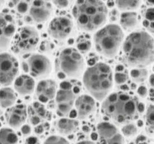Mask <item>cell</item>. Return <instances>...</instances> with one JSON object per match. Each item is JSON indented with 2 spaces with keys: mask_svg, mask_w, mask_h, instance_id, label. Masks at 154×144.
<instances>
[{
  "mask_svg": "<svg viewBox=\"0 0 154 144\" xmlns=\"http://www.w3.org/2000/svg\"><path fill=\"white\" fill-rule=\"evenodd\" d=\"M79 128V122L74 119L63 118L56 123L57 131L63 136H68L76 132Z\"/></svg>",
  "mask_w": 154,
  "mask_h": 144,
  "instance_id": "cell-19",
  "label": "cell"
},
{
  "mask_svg": "<svg viewBox=\"0 0 154 144\" xmlns=\"http://www.w3.org/2000/svg\"><path fill=\"white\" fill-rule=\"evenodd\" d=\"M76 144H96L95 143L91 141H82L77 143Z\"/></svg>",
  "mask_w": 154,
  "mask_h": 144,
  "instance_id": "cell-39",
  "label": "cell"
},
{
  "mask_svg": "<svg viewBox=\"0 0 154 144\" xmlns=\"http://www.w3.org/2000/svg\"><path fill=\"white\" fill-rule=\"evenodd\" d=\"M85 68L84 58L76 48H64L57 55L55 71L60 79L79 78L84 74Z\"/></svg>",
  "mask_w": 154,
  "mask_h": 144,
  "instance_id": "cell-6",
  "label": "cell"
},
{
  "mask_svg": "<svg viewBox=\"0 0 154 144\" xmlns=\"http://www.w3.org/2000/svg\"><path fill=\"white\" fill-rule=\"evenodd\" d=\"M17 96L14 90L11 87H5L0 89V107L9 108L16 102Z\"/></svg>",
  "mask_w": 154,
  "mask_h": 144,
  "instance_id": "cell-20",
  "label": "cell"
},
{
  "mask_svg": "<svg viewBox=\"0 0 154 144\" xmlns=\"http://www.w3.org/2000/svg\"><path fill=\"white\" fill-rule=\"evenodd\" d=\"M1 111L0 110V116H1Z\"/></svg>",
  "mask_w": 154,
  "mask_h": 144,
  "instance_id": "cell-45",
  "label": "cell"
},
{
  "mask_svg": "<svg viewBox=\"0 0 154 144\" xmlns=\"http://www.w3.org/2000/svg\"><path fill=\"white\" fill-rule=\"evenodd\" d=\"M131 77L134 82L137 83L144 82L148 77V71L147 69H133L131 71Z\"/></svg>",
  "mask_w": 154,
  "mask_h": 144,
  "instance_id": "cell-26",
  "label": "cell"
},
{
  "mask_svg": "<svg viewBox=\"0 0 154 144\" xmlns=\"http://www.w3.org/2000/svg\"><path fill=\"white\" fill-rule=\"evenodd\" d=\"M121 89H122L123 90H128V87L126 85H124V86H122Z\"/></svg>",
  "mask_w": 154,
  "mask_h": 144,
  "instance_id": "cell-41",
  "label": "cell"
},
{
  "mask_svg": "<svg viewBox=\"0 0 154 144\" xmlns=\"http://www.w3.org/2000/svg\"><path fill=\"white\" fill-rule=\"evenodd\" d=\"M77 118L84 119L94 113L96 110V104L94 99L88 95H82L79 96L75 101Z\"/></svg>",
  "mask_w": 154,
  "mask_h": 144,
  "instance_id": "cell-17",
  "label": "cell"
},
{
  "mask_svg": "<svg viewBox=\"0 0 154 144\" xmlns=\"http://www.w3.org/2000/svg\"><path fill=\"white\" fill-rule=\"evenodd\" d=\"M149 83L150 84V86L153 87H154V76L153 74H152L151 76H149Z\"/></svg>",
  "mask_w": 154,
  "mask_h": 144,
  "instance_id": "cell-37",
  "label": "cell"
},
{
  "mask_svg": "<svg viewBox=\"0 0 154 144\" xmlns=\"http://www.w3.org/2000/svg\"><path fill=\"white\" fill-rule=\"evenodd\" d=\"M18 137L16 133L11 128L0 129V144H17Z\"/></svg>",
  "mask_w": 154,
  "mask_h": 144,
  "instance_id": "cell-22",
  "label": "cell"
},
{
  "mask_svg": "<svg viewBox=\"0 0 154 144\" xmlns=\"http://www.w3.org/2000/svg\"><path fill=\"white\" fill-rule=\"evenodd\" d=\"M149 94H150V95H151L152 96H154V89H153L150 90Z\"/></svg>",
  "mask_w": 154,
  "mask_h": 144,
  "instance_id": "cell-42",
  "label": "cell"
},
{
  "mask_svg": "<svg viewBox=\"0 0 154 144\" xmlns=\"http://www.w3.org/2000/svg\"><path fill=\"white\" fill-rule=\"evenodd\" d=\"M137 93L141 98H146L147 96V94H148L147 87L144 86H141L137 90Z\"/></svg>",
  "mask_w": 154,
  "mask_h": 144,
  "instance_id": "cell-33",
  "label": "cell"
},
{
  "mask_svg": "<svg viewBox=\"0 0 154 144\" xmlns=\"http://www.w3.org/2000/svg\"><path fill=\"white\" fill-rule=\"evenodd\" d=\"M14 88L20 96H28L32 94L35 90V81L32 76L23 74L14 80Z\"/></svg>",
  "mask_w": 154,
  "mask_h": 144,
  "instance_id": "cell-18",
  "label": "cell"
},
{
  "mask_svg": "<svg viewBox=\"0 0 154 144\" xmlns=\"http://www.w3.org/2000/svg\"><path fill=\"white\" fill-rule=\"evenodd\" d=\"M73 22L69 16H60L54 18L49 23L48 31L54 39L63 40L72 34Z\"/></svg>",
  "mask_w": 154,
  "mask_h": 144,
  "instance_id": "cell-12",
  "label": "cell"
},
{
  "mask_svg": "<svg viewBox=\"0 0 154 144\" xmlns=\"http://www.w3.org/2000/svg\"><path fill=\"white\" fill-rule=\"evenodd\" d=\"M124 34L117 24H108L98 30L93 41L96 51L106 58L112 59L117 54L124 41Z\"/></svg>",
  "mask_w": 154,
  "mask_h": 144,
  "instance_id": "cell-5",
  "label": "cell"
},
{
  "mask_svg": "<svg viewBox=\"0 0 154 144\" xmlns=\"http://www.w3.org/2000/svg\"><path fill=\"white\" fill-rule=\"evenodd\" d=\"M117 8L124 12H132L140 7V1H115Z\"/></svg>",
  "mask_w": 154,
  "mask_h": 144,
  "instance_id": "cell-25",
  "label": "cell"
},
{
  "mask_svg": "<svg viewBox=\"0 0 154 144\" xmlns=\"http://www.w3.org/2000/svg\"><path fill=\"white\" fill-rule=\"evenodd\" d=\"M138 111L139 113H143L144 111V104L143 103H139V106H138Z\"/></svg>",
  "mask_w": 154,
  "mask_h": 144,
  "instance_id": "cell-38",
  "label": "cell"
},
{
  "mask_svg": "<svg viewBox=\"0 0 154 144\" xmlns=\"http://www.w3.org/2000/svg\"><path fill=\"white\" fill-rule=\"evenodd\" d=\"M21 131L24 136H29L31 133V128L28 125H24L21 126Z\"/></svg>",
  "mask_w": 154,
  "mask_h": 144,
  "instance_id": "cell-34",
  "label": "cell"
},
{
  "mask_svg": "<svg viewBox=\"0 0 154 144\" xmlns=\"http://www.w3.org/2000/svg\"><path fill=\"white\" fill-rule=\"evenodd\" d=\"M144 27L151 34L154 32V9L153 7H147L143 13Z\"/></svg>",
  "mask_w": 154,
  "mask_h": 144,
  "instance_id": "cell-23",
  "label": "cell"
},
{
  "mask_svg": "<svg viewBox=\"0 0 154 144\" xmlns=\"http://www.w3.org/2000/svg\"><path fill=\"white\" fill-rule=\"evenodd\" d=\"M114 80L117 84H122L128 80V75L124 72L117 71L114 75Z\"/></svg>",
  "mask_w": 154,
  "mask_h": 144,
  "instance_id": "cell-31",
  "label": "cell"
},
{
  "mask_svg": "<svg viewBox=\"0 0 154 144\" xmlns=\"http://www.w3.org/2000/svg\"><path fill=\"white\" fill-rule=\"evenodd\" d=\"M139 102L136 98L124 92L114 93L103 100L102 113L117 124H127L137 117Z\"/></svg>",
  "mask_w": 154,
  "mask_h": 144,
  "instance_id": "cell-3",
  "label": "cell"
},
{
  "mask_svg": "<svg viewBox=\"0 0 154 144\" xmlns=\"http://www.w3.org/2000/svg\"><path fill=\"white\" fill-rule=\"evenodd\" d=\"M23 69L37 79H45L49 77L52 71V65L49 58L41 54L30 55L23 63Z\"/></svg>",
  "mask_w": 154,
  "mask_h": 144,
  "instance_id": "cell-8",
  "label": "cell"
},
{
  "mask_svg": "<svg viewBox=\"0 0 154 144\" xmlns=\"http://www.w3.org/2000/svg\"><path fill=\"white\" fill-rule=\"evenodd\" d=\"M53 7L48 1H33L29 5L28 14L25 21L30 24H42L46 22L53 13Z\"/></svg>",
  "mask_w": 154,
  "mask_h": 144,
  "instance_id": "cell-11",
  "label": "cell"
},
{
  "mask_svg": "<svg viewBox=\"0 0 154 144\" xmlns=\"http://www.w3.org/2000/svg\"><path fill=\"white\" fill-rule=\"evenodd\" d=\"M83 82L91 97L101 102L112 89V70L107 64L98 62L86 69L83 74Z\"/></svg>",
  "mask_w": 154,
  "mask_h": 144,
  "instance_id": "cell-4",
  "label": "cell"
},
{
  "mask_svg": "<svg viewBox=\"0 0 154 144\" xmlns=\"http://www.w3.org/2000/svg\"><path fill=\"white\" fill-rule=\"evenodd\" d=\"M76 101V95L72 90V85L69 83L61 84V89L56 95V104L57 114L61 117L69 115Z\"/></svg>",
  "mask_w": 154,
  "mask_h": 144,
  "instance_id": "cell-10",
  "label": "cell"
},
{
  "mask_svg": "<svg viewBox=\"0 0 154 144\" xmlns=\"http://www.w3.org/2000/svg\"><path fill=\"white\" fill-rule=\"evenodd\" d=\"M122 45L123 60L128 66L140 69L154 62V39L146 32H132Z\"/></svg>",
  "mask_w": 154,
  "mask_h": 144,
  "instance_id": "cell-1",
  "label": "cell"
},
{
  "mask_svg": "<svg viewBox=\"0 0 154 144\" xmlns=\"http://www.w3.org/2000/svg\"><path fill=\"white\" fill-rule=\"evenodd\" d=\"M83 131H84V132H85V133H88L90 131V129L88 126H85L83 128Z\"/></svg>",
  "mask_w": 154,
  "mask_h": 144,
  "instance_id": "cell-40",
  "label": "cell"
},
{
  "mask_svg": "<svg viewBox=\"0 0 154 144\" xmlns=\"http://www.w3.org/2000/svg\"><path fill=\"white\" fill-rule=\"evenodd\" d=\"M16 32L13 17L6 12L0 13V51L7 50Z\"/></svg>",
  "mask_w": 154,
  "mask_h": 144,
  "instance_id": "cell-13",
  "label": "cell"
},
{
  "mask_svg": "<svg viewBox=\"0 0 154 144\" xmlns=\"http://www.w3.org/2000/svg\"><path fill=\"white\" fill-rule=\"evenodd\" d=\"M131 86V88H132V89H135L136 88V84H135L134 83H132Z\"/></svg>",
  "mask_w": 154,
  "mask_h": 144,
  "instance_id": "cell-44",
  "label": "cell"
},
{
  "mask_svg": "<svg viewBox=\"0 0 154 144\" xmlns=\"http://www.w3.org/2000/svg\"><path fill=\"white\" fill-rule=\"evenodd\" d=\"M137 128L136 125L132 123L127 124L122 128V134L128 137L134 136L137 133Z\"/></svg>",
  "mask_w": 154,
  "mask_h": 144,
  "instance_id": "cell-28",
  "label": "cell"
},
{
  "mask_svg": "<svg viewBox=\"0 0 154 144\" xmlns=\"http://www.w3.org/2000/svg\"><path fill=\"white\" fill-rule=\"evenodd\" d=\"M108 10L103 2L97 0L77 1L72 9V15L77 27L83 31L92 32L105 25Z\"/></svg>",
  "mask_w": 154,
  "mask_h": 144,
  "instance_id": "cell-2",
  "label": "cell"
},
{
  "mask_svg": "<svg viewBox=\"0 0 154 144\" xmlns=\"http://www.w3.org/2000/svg\"><path fill=\"white\" fill-rule=\"evenodd\" d=\"M29 5L30 4H29V1H19L16 6V10L18 13L21 14L26 13L28 12Z\"/></svg>",
  "mask_w": 154,
  "mask_h": 144,
  "instance_id": "cell-30",
  "label": "cell"
},
{
  "mask_svg": "<svg viewBox=\"0 0 154 144\" xmlns=\"http://www.w3.org/2000/svg\"><path fill=\"white\" fill-rule=\"evenodd\" d=\"M39 34L34 27H21L16 32L11 42V50L16 55H25L32 52L38 46Z\"/></svg>",
  "mask_w": 154,
  "mask_h": 144,
  "instance_id": "cell-7",
  "label": "cell"
},
{
  "mask_svg": "<svg viewBox=\"0 0 154 144\" xmlns=\"http://www.w3.org/2000/svg\"><path fill=\"white\" fill-rule=\"evenodd\" d=\"M35 131L36 133H37V134H42V133L43 132V128L41 125L38 126L36 128H35Z\"/></svg>",
  "mask_w": 154,
  "mask_h": 144,
  "instance_id": "cell-36",
  "label": "cell"
},
{
  "mask_svg": "<svg viewBox=\"0 0 154 144\" xmlns=\"http://www.w3.org/2000/svg\"><path fill=\"white\" fill-rule=\"evenodd\" d=\"M4 3H5V1H0V9L2 7Z\"/></svg>",
  "mask_w": 154,
  "mask_h": 144,
  "instance_id": "cell-43",
  "label": "cell"
},
{
  "mask_svg": "<svg viewBox=\"0 0 154 144\" xmlns=\"http://www.w3.org/2000/svg\"><path fill=\"white\" fill-rule=\"evenodd\" d=\"M19 71V63L14 55L7 52L0 53V87L11 85Z\"/></svg>",
  "mask_w": 154,
  "mask_h": 144,
  "instance_id": "cell-9",
  "label": "cell"
},
{
  "mask_svg": "<svg viewBox=\"0 0 154 144\" xmlns=\"http://www.w3.org/2000/svg\"><path fill=\"white\" fill-rule=\"evenodd\" d=\"M43 144H69V143L65 138L54 135L48 138Z\"/></svg>",
  "mask_w": 154,
  "mask_h": 144,
  "instance_id": "cell-29",
  "label": "cell"
},
{
  "mask_svg": "<svg viewBox=\"0 0 154 144\" xmlns=\"http://www.w3.org/2000/svg\"><path fill=\"white\" fill-rule=\"evenodd\" d=\"M120 24L122 28L128 32L133 31L137 26V14L134 12H123L120 17Z\"/></svg>",
  "mask_w": 154,
  "mask_h": 144,
  "instance_id": "cell-21",
  "label": "cell"
},
{
  "mask_svg": "<svg viewBox=\"0 0 154 144\" xmlns=\"http://www.w3.org/2000/svg\"><path fill=\"white\" fill-rule=\"evenodd\" d=\"M28 144H36L38 143V140L36 138L34 137H31L28 138L27 140Z\"/></svg>",
  "mask_w": 154,
  "mask_h": 144,
  "instance_id": "cell-35",
  "label": "cell"
},
{
  "mask_svg": "<svg viewBox=\"0 0 154 144\" xmlns=\"http://www.w3.org/2000/svg\"><path fill=\"white\" fill-rule=\"evenodd\" d=\"M146 126L148 132L152 135L154 130V107L152 104L148 106L146 116Z\"/></svg>",
  "mask_w": 154,
  "mask_h": 144,
  "instance_id": "cell-27",
  "label": "cell"
},
{
  "mask_svg": "<svg viewBox=\"0 0 154 144\" xmlns=\"http://www.w3.org/2000/svg\"><path fill=\"white\" fill-rule=\"evenodd\" d=\"M69 1H53L52 3L59 9H65L68 7L70 4Z\"/></svg>",
  "mask_w": 154,
  "mask_h": 144,
  "instance_id": "cell-32",
  "label": "cell"
},
{
  "mask_svg": "<svg viewBox=\"0 0 154 144\" xmlns=\"http://www.w3.org/2000/svg\"><path fill=\"white\" fill-rule=\"evenodd\" d=\"M76 44L77 47L76 49L81 54H85L91 49V41L89 37L87 36H79L77 39Z\"/></svg>",
  "mask_w": 154,
  "mask_h": 144,
  "instance_id": "cell-24",
  "label": "cell"
},
{
  "mask_svg": "<svg viewBox=\"0 0 154 144\" xmlns=\"http://www.w3.org/2000/svg\"><path fill=\"white\" fill-rule=\"evenodd\" d=\"M57 88V85L54 81L43 79L38 83L35 94L41 102L46 103L56 96Z\"/></svg>",
  "mask_w": 154,
  "mask_h": 144,
  "instance_id": "cell-16",
  "label": "cell"
},
{
  "mask_svg": "<svg viewBox=\"0 0 154 144\" xmlns=\"http://www.w3.org/2000/svg\"><path fill=\"white\" fill-rule=\"evenodd\" d=\"M27 118V109L24 104H17L8 108L5 112L8 125L14 129L21 127Z\"/></svg>",
  "mask_w": 154,
  "mask_h": 144,
  "instance_id": "cell-15",
  "label": "cell"
},
{
  "mask_svg": "<svg viewBox=\"0 0 154 144\" xmlns=\"http://www.w3.org/2000/svg\"><path fill=\"white\" fill-rule=\"evenodd\" d=\"M99 138L103 144H124L122 133L113 124L103 122L97 126Z\"/></svg>",
  "mask_w": 154,
  "mask_h": 144,
  "instance_id": "cell-14",
  "label": "cell"
}]
</instances>
